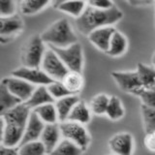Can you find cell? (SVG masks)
Segmentation results:
<instances>
[{
	"label": "cell",
	"instance_id": "cell-1",
	"mask_svg": "<svg viewBox=\"0 0 155 155\" xmlns=\"http://www.w3.org/2000/svg\"><path fill=\"white\" fill-rule=\"evenodd\" d=\"M123 17V14L114 5L109 9H97L86 4V7L81 15L76 18L75 23L81 34H88L97 28L104 26H111L119 21Z\"/></svg>",
	"mask_w": 155,
	"mask_h": 155
},
{
	"label": "cell",
	"instance_id": "cell-2",
	"mask_svg": "<svg viewBox=\"0 0 155 155\" xmlns=\"http://www.w3.org/2000/svg\"><path fill=\"white\" fill-rule=\"evenodd\" d=\"M31 110L24 102L15 106L2 117L4 119V132L2 143L7 147H16L21 143L28 116Z\"/></svg>",
	"mask_w": 155,
	"mask_h": 155
},
{
	"label": "cell",
	"instance_id": "cell-3",
	"mask_svg": "<svg viewBox=\"0 0 155 155\" xmlns=\"http://www.w3.org/2000/svg\"><path fill=\"white\" fill-rule=\"evenodd\" d=\"M48 46L65 48L77 41V36L66 18H60L48 26L40 35Z\"/></svg>",
	"mask_w": 155,
	"mask_h": 155
},
{
	"label": "cell",
	"instance_id": "cell-4",
	"mask_svg": "<svg viewBox=\"0 0 155 155\" xmlns=\"http://www.w3.org/2000/svg\"><path fill=\"white\" fill-rule=\"evenodd\" d=\"M45 51V43L42 41L40 36L34 35L30 37L21 48V61L22 66L40 68Z\"/></svg>",
	"mask_w": 155,
	"mask_h": 155
},
{
	"label": "cell",
	"instance_id": "cell-5",
	"mask_svg": "<svg viewBox=\"0 0 155 155\" xmlns=\"http://www.w3.org/2000/svg\"><path fill=\"white\" fill-rule=\"evenodd\" d=\"M48 47L56 53L68 70L81 73L84 55H82V47L79 42H76L65 48H56L52 46Z\"/></svg>",
	"mask_w": 155,
	"mask_h": 155
},
{
	"label": "cell",
	"instance_id": "cell-6",
	"mask_svg": "<svg viewBox=\"0 0 155 155\" xmlns=\"http://www.w3.org/2000/svg\"><path fill=\"white\" fill-rule=\"evenodd\" d=\"M59 129L63 138L75 143L84 151L88 147L90 143V136L82 124L65 120L59 123Z\"/></svg>",
	"mask_w": 155,
	"mask_h": 155
},
{
	"label": "cell",
	"instance_id": "cell-7",
	"mask_svg": "<svg viewBox=\"0 0 155 155\" xmlns=\"http://www.w3.org/2000/svg\"><path fill=\"white\" fill-rule=\"evenodd\" d=\"M40 67L51 79L59 81H62L67 72L69 71L56 53L48 47L44 53Z\"/></svg>",
	"mask_w": 155,
	"mask_h": 155
},
{
	"label": "cell",
	"instance_id": "cell-8",
	"mask_svg": "<svg viewBox=\"0 0 155 155\" xmlns=\"http://www.w3.org/2000/svg\"><path fill=\"white\" fill-rule=\"evenodd\" d=\"M11 76L19 78L33 85H48L53 81L40 68H29L21 66L11 72Z\"/></svg>",
	"mask_w": 155,
	"mask_h": 155
},
{
	"label": "cell",
	"instance_id": "cell-9",
	"mask_svg": "<svg viewBox=\"0 0 155 155\" xmlns=\"http://www.w3.org/2000/svg\"><path fill=\"white\" fill-rule=\"evenodd\" d=\"M23 28L21 18L18 15L0 17V43H7L13 40Z\"/></svg>",
	"mask_w": 155,
	"mask_h": 155
},
{
	"label": "cell",
	"instance_id": "cell-10",
	"mask_svg": "<svg viewBox=\"0 0 155 155\" xmlns=\"http://www.w3.org/2000/svg\"><path fill=\"white\" fill-rule=\"evenodd\" d=\"M1 81L7 87V89L21 102H25L35 89V85L29 84L28 81L13 76L4 78Z\"/></svg>",
	"mask_w": 155,
	"mask_h": 155
},
{
	"label": "cell",
	"instance_id": "cell-11",
	"mask_svg": "<svg viewBox=\"0 0 155 155\" xmlns=\"http://www.w3.org/2000/svg\"><path fill=\"white\" fill-rule=\"evenodd\" d=\"M109 147L115 155H132L134 150L133 136L128 132L115 134L110 139Z\"/></svg>",
	"mask_w": 155,
	"mask_h": 155
},
{
	"label": "cell",
	"instance_id": "cell-12",
	"mask_svg": "<svg viewBox=\"0 0 155 155\" xmlns=\"http://www.w3.org/2000/svg\"><path fill=\"white\" fill-rule=\"evenodd\" d=\"M111 77L119 88L128 93L142 86L136 71H115L111 73Z\"/></svg>",
	"mask_w": 155,
	"mask_h": 155
},
{
	"label": "cell",
	"instance_id": "cell-13",
	"mask_svg": "<svg viewBox=\"0 0 155 155\" xmlns=\"http://www.w3.org/2000/svg\"><path fill=\"white\" fill-rule=\"evenodd\" d=\"M45 123L38 117V115L34 113V111H30L28 116V120L25 128H24V132L22 135V138L21 140V143L18 145L22 143H25L31 140H36L40 139L41 133L44 129Z\"/></svg>",
	"mask_w": 155,
	"mask_h": 155
},
{
	"label": "cell",
	"instance_id": "cell-14",
	"mask_svg": "<svg viewBox=\"0 0 155 155\" xmlns=\"http://www.w3.org/2000/svg\"><path fill=\"white\" fill-rule=\"evenodd\" d=\"M115 29L113 26H104L91 31L88 35V40L98 50L106 52L109 48L110 40Z\"/></svg>",
	"mask_w": 155,
	"mask_h": 155
},
{
	"label": "cell",
	"instance_id": "cell-15",
	"mask_svg": "<svg viewBox=\"0 0 155 155\" xmlns=\"http://www.w3.org/2000/svg\"><path fill=\"white\" fill-rule=\"evenodd\" d=\"M60 136L61 134L59 124L57 122L51 124H45L39 140H41L44 147H45L47 154L50 153L55 147V145L58 143L60 140Z\"/></svg>",
	"mask_w": 155,
	"mask_h": 155
},
{
	"label": "cell",
	"instance_id": "cell-16",
	"mask_svg": "<svg viewBox=\"0 0 155 155\" xmlns=\"http://www.w3.org/2000/svg\"><path fill=\"white\" fill-rule=\"evenodd\" d=\"M24 103L32 110L36 107H39L41 105L48 103H54V99L48 93L46 85H39L38 87H35L31 96Z\"/></svg>",
	"mask_w": 155,
	"mask_h": 155
},
{
	"label": "cell",
	"instance_id": "cell-17",
	"mask_svg": "<svg viewBox=\"0 0 155 155\" xmlns=\"http://www.w3.org/2000/svg\"><path fill=\"white\" fill-rule=\"evenodd\" d=\"M79 101L80 99L77 94L67 95L55 101L54 107H55L57 118L59 120V122L65 121L67 119V116L69 114L70 110Z\"/></svg>",
	"mask_w": 155,
	"mask_h": 155
},
{
	"label": "cell",
	"instance_id": "cell-18",
	"mask_svg": "<svg viewBox=\"0 0 155 155\" xmlns=\"http://www.w3.org/2000/svg\"><path fill=\"white\" fill-rule=\"evenodd\" d=\"M90 118H91V111L89 107L84 102L79 101L70 110L66 120L84 125L89 122Z\"/></svg>",
	"mask_w": 155,
	"mask_h": 155
},
{
	"label": "cell",
	"instance_id": "cell-19",
	"mask_svg": "<svg viewBox=\"0 0 155 155\" xmlns=\"http://www.w3.org/2000/svg\"><path fill=\"white\" fill-rule=\"evenodd\" d=\"M127 47H128V42L126 37L122 33L115 30L113 33V35H111L109 44V48L106 51V53L109 54L110 56L117 57L123 54L126 51V50H127Z\"/></svg>",
	"mask_w": 155,
	"mask_h": 155
},
{
	"label": "cell",
	"instance_id": "cell-20",
	"mask_svg": "<svg viewBox=\"0 0 155 155\" xmlns=\"http://www.w3.org/2000/svg\"><path fill=\"white\" fill-rule=\"evenodd\" d=\"M140 85L144 88L155 89V71L154 67L139 63L136 69Z\"/></svg>",
	"mask_w": 155,
	"mask_h": 155
},
{
	"label": "cell",
	"instance_id": "cell-21",
	"mask_svg": "<svg viewBox=\"0 0 155 155\" xmlns=\"http://www.w3.org/2000/svg\"><path fill=\"white\" fill-rule=\"evenodd\" d=\"M61 82L71 94H78L84 86V78L81 76V73L68 71Z\"/></svg>",
	"mask_w": 155,
	"mask_h": 155
},
{
	"label": "cell",
	"instance_id": "cell-22",
	"mask_svg": "<svg viewBox=\"0 0 155 155\" xmlns=\"http://www.w3.org/2000/svg\"><path fill=\"white\" fill-rule=\"evenodd\" d=\"M19 103H21V101L15 97L3 82L0 81V116H3L8 110Z\"/></svg>",
	"mask_w": 155,
	"mask_h": 155
},
{
	"label": "cell",
	"instance_id": "cell-23",
	"mask_svg": "<svg viewBox=\"0 0 155 155\" xmlns=\"http://www.w3.org/2000/svg\"><path fill=\"white\" fill-rule=\"evenodd\" d=\"M82 150L79 145L71 142L70 140L63 138L62 140H59L50 153L47 155H81Z\"/></svg>",
	"mask_w": 155,
	"mask_h": 155
},
{
	"label": "cell",
	"instance_id": "cell-24",
	"mask_svg": "<svg viewBox=\"0 0 155 155\" xmlns=\"http://www.w3.org/2000/svg\"><path fill=\"white\" fill-rule=\"evenodd\" d=\"M32 111H34L45 124L56 123L58 120L54 103H48L36 107Z\"/></svg>",
	"mask_w": 155,
	"mask_h": 155
},
{
	"label": "cell",
	"instance_id": "cell-25",
	"mask_svg": "<svg viewBox=\"0 0 155 155\" xmlns=\"http://www.w3.org/2000/svg\"><path fill=\"white\" fill-rule=\"evenodd\" d=\"M86 7L85 0H66L56 7L60 12L71 15L74 18H79Z\"/></svg>",
	"mask_w": 155,
	"mask_h": 155
},
{
	"label": "cell",
	"instance_id": "cell-26",
	"mask_svg": "<svg viewBox=\"0 0 155 155\" xmlns=\"http://www.w3.org/2000/svg\"><path fill=\"white\" fill-rule=\"evenodd\" d=\"M125 114L123 105L117 96H110L105 114L111 120H118L123 117Z\"/></svg>",
	"mask_w": 155,
	"mask_h": 155
},
{
	"label": "cell",
	"instance_id": "cell-27",
	"mask_svg": "<svg viewBox=\"0 0 155 155\" xmlns=\"http://www.w3.org/2000/svg\"><path fill=\"white\" fill-rule=\"evenodd\" d=\"M18 155H47L46 149L40 140H31L18 147Z\"/></svg>",
	"mask_w": 155,
	"mask_h": 155
},
{
	"label": "cell",
	"instance_id": "cell-28",
	"mask_svg": "<svg viewBox=\"0 0 155 155\" xmlns=\"http://www.w3.org/2000/svg\"><path fill=\"white\" fill-rule=\"evenodd\" d=\"M51 1V0H22L19 8L23 15L30 16L42 11Z\"/></svg>",
	"mask_w": 155,
	"mask_h": 155
},
{
	"label": "cell",
	"instance_id": "cell-29",
	"mask_svg": "<svg viewBox=\"0 0 155 155\" xmlns=\"http://www.w3.org/2000/svg\"><path fill=\"white\" fill-rule=\"evenodd\" d=\"M140 113L145 134L155 133V108L145 105H140Z\"/></svg>",
	"mask_w": 155,
	"mask_h": 155
},
{
	"label": "cell",
	"instance_id": "cell-30",
	"mask_svg": "<svg viewBox=\"0 0 155 155\" xmlns=\"http://www.w3.org/2000/svg\"><path fill=\"white\" fill-rule=\"evenodd\" d=\"M109 99L110 96H108L105 93H99L95 95L90 102V107H89L90 111L96 115L105 114L107 106H108L109 103Z\"/></svg>",
	"mask_w": 155,
	"mask_h": 155
},
{
	"label": "cell",
	"instance_id": "cell-31",
	"mask_svg": "<svg viewBox=\"0 0 155 155\" xmlns=\"http://www.w3.org/2000/svg\"><path fill=\"white\" fill-rule=\"evenodd\" d=\"M131 94L139 97L143 105L155 108V89H148L140 86L134 89Z\"/></svg>",
	"mask_w": 155,
	"mask_h": 155
},
{
	"label": "cell",
	"instance_id": "cell-32",
	"mask_svg": "<svg viewBox=\"0 0 155 155\" xmlns=\"http://www.w3.org/2000/svg\"><path fill=\"white\" fill-rule=\"evenodd\" d=\"M47 90L54 100H57L62 97L71 95V93L66 89V87L59 81H53L50 84L46 85Z\"/></svg>",
	"mask_w": 155,
	"mask_h": 155
},
{
	"label": "cell",
	"instance_id": "cell-33",
	"mask_svg": "<svg viewBox=\"0 0 155 155\" xmlns=\"http://www.w3.org/2000/svg\"><path fill=\"white\" fill-rule=\"evenodd\" d=\"M16 14V0H0V17Z\"/></svg>",
	"mask_w": 155,
	"mask_h": 155
},
{
	"label": "cell",
	"instance_id": "cell-34",
	"mask_svg": "<svg viewBox=\"0 0 155 155\" xmlns=\"http://www.w3.org/2000/svg\"><path fill=\"white\" fill-rule=\"evenodd\" d=\"M86 4L97 9H109L114 6L111 0H86Z\"/></svg>",
	"mask_w": 155,
	"mask_h": 155
},
{
	"label": "cell",
	"instance_id": "cell-35",
	"mask_svg": "<svg viewBox=\"0 0 155 155\" xmlns=\"http://www.w3.org/2000/svg\"><path fill=\"white\" fill-rule=\"evenodd\" d=\"M144 145L148 150H150L151 152H154V150H155V133L145 134Z\"/></svg>",
	"mask_w": 155,
	"mask_h": 155
},
{
	"label": "cell",
	"instance_id": "cell-36",
	"mask_svg": "<svg viewBox=\"0 0 155 155\" xmlns=\"http://www.w3.org/2000/svg\"><path fill=\"white\" fill-rule=\"evenodd\" d=\"M0 155H18V147H11L0 143Z\"/></svg>",
	"mask_w": 155,
	"mask_h": 155
},
{
	"label": "cell",
	"instance_id": "cell-37",
	"mask_svg": "<svg viewBox=\"0 0 155 155\" xmlns=\"http://www.w3.org/2000/svg\"><path fill=\"white\" fill-rule=\"evenodd\" d=\"M129 4L133 6H144L153 2V0H126Z\"/></svg>",
	"mask_w": 155,
	"mask_h": 155
},
{
	"label": "cell",
	"instance_id": "cell-38",
	"mask_svg": "<svg viewBox=\"0 0 155 155\" xmlns=\"http://www.w3.org/2000/svg\"><path fill=\"white\" fill-rule=\"evenodd\" d=\"M3 132H4V119L2 116H0V142L2 140Z\"/></svg>",
	"mask_w": 155,
	"mask_h": 155
},
{
	"label": "cell",
	"instance_id": "cell-39",
	"mask_svg": "<svg viewBox=\"0 0 155 155\" xmlns=\"http://www.w3.org/2000/svg\"><path fill=\"white\" fill-rule=\"evenodd\" d=\"M64 1H66V0H53V5H54V7L56 8L58 5L61 4L62 2H64ZM85 1H86V0H85Z\"/></svg>",
	"mask_w": 155,
	"mask_h": 155
},
{
	"label": "cell",
	"instance_id": "cell-40",
	"mask_svg": "<svg viewBox=\"0 0 155 155\" xmlns=\"http://www.w3.org/2000/svg\"><path fill=\"white\" fill-rule=\"evenodd\" d=\"M110 155H115V154H114V153H113V154H110Z\"/></svg>",
	"mask_w": 155,
	"mask_h": 155
}]
</instances>
